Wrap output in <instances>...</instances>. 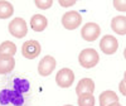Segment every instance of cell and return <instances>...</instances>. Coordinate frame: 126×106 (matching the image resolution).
I'll return each instance as SVG.
<instances>
[{"mask_svg": "<svg viewBox=\"0 0 126 106\" xmlns=\"http://www.w3.org/2000/svg\"><path fill=\"white\" fill-rule=\"evenodd\" d=\"M109 106H121L119 102H113V104H111V105H109Z\"/></svg>", "mask_w": 126, "mask_h": 106, "instance_id": "44dd1931", "label": "cell"}, {"mask_svg": "<svg viewBox=\"0 0 126 106\" xmlns=\"http://www.w3.org/2000/svg\"><path fill=\"white\" fill-rule=\"evenodd\" d=\"M98 61H100V56L96 52V49H93V48L83 49L78 56L79 65L85 68H93L98 63Z\"/></svg>", "mask_w": 126, "mask_h": 106, "instance_id": "6da1fadb", "label": "cell"}, {"mask_svg": "<svg viewBox=\"0 0 126 106\" xmlns=\"http://www.w3.org/2000/svg\"><path fill=\"white\" fill-rule=\"evenodd\" d=\"M15 67V59L12 56L0 54V75H6Z\"/></svg>", "mask_w": 126, "mask_h": 106, "instance_id": "30bf717a", "label": "cell"}, {"mask_svg": "<svg viewBox=\"0 0 126 106\" xmlns=\"http://www.w3.org/2000/svg\"><path fill=\"white\" fill-rule=\"evenodd\" d=\"M93 91H94V83L93 80L91 78H82L76 87V93L78 96L83 93H93Z\"/></svg>", "mask_w": 126, "mask_h": 106, "instance_id": "7c38bea8", "label": "cell"}, {"mask_svg": "<svg viewBox=\"0 0 126 106\" xmlns=\"http://www.w3.org/2000/svg\"><path fill=\"white\" fill-rule=\"evenodd\" d=\"M113 102H119L117 95L113 91L107 90V91H103L100 95V106H109V105H111Z\"/></svg>", "mask_w": 126, "mask_h": 106, "instance_id": "4fadbf2b", "label": "cell"}, {"mask_svg": "<svg viewBox=\"0 0 126 106\" xmlns=\"http://www.w3.org/2000/svg\"><path fill=\"white\" fill-rule=\"evenodd\" d=\"M124 57H125V59H126V47H125V49H124Z\"/></svg>", "mask_w": 126, "mask_h": 106, "instance_id": "7402d4cb", "label": "cell"}, {"mask_svg": "<svg viewBox=\"0 0 126 106\" xmlns=\"http://www.w3.org/2000/svg\"><path fill=\"white\" fill-rule=\"evenodd\" d=\"M16 53V46L10 40H5L0 44V54L3 56H12L14 57V54Z\"/></svg>", "mask_w": 126, "mask_h": 106, "instance_id": "9a60e30c", "label": "cell"}, {"mask_svg": "<svg viewBox=\"0 0 126 106\" xmlns=\"http://www.w3.org/2000/svg\"><path fill=\"white\" fill-rule=\"evenodd\" d=\"M75 81V73L69 68H62L56 75V83L62 88L71 87Z\"/></svg>", "mask_w": 126, "mask_h": 106, "instance_id": "3957f363", "label": "cell"}, {"mask_svg": "<svg viewBox=\"0 0 126 106\" xmlns=\"http://www.w3.org/2000/svg\"><path fill=\"white\" fill-rule=\"evenodd\" d=\"M48 25V20L44 15L42 14H35L30 19V27L34 32H43Z\"/></svg>", "mask_w": 126, "mask_h": 106, "instance_id": "8fae6325", "label": "cell"}, {"mask_svg": "<svg viewBox=\"0 0 126 106\" xmlns=\"http://www.w3.org/2000/svg\"><path fill=\"white\" fill-rule=\"evenodd\" d=\"M64 106H73V105H64Z\"/></svg>", "mask_w": 126, "mask_h": 106, "instance_id": "cb8c5ba5", "label": "cell"}, {"mask_svg": "<svg viewBox=\"0 0 126 106\" xmlns=\"http://www.w3.org/2000/svg\"><path fill=\"white\" fill-rule=\"evenodd\" d=\"M13 13H14L13 4L5 1V0H1L0 1V19H8L13 17Z\"/></svg>", "mask_w": 126, "mask_h": 106, "instance_id": "5bb4252c", "label": "cell"}, {"mask_svg": "<svg viewBox=\"0 0 126 106\" xmlns=\"http://www.w3.org/2000/svg\"><path fill=\"white\" fill-rule=\"evenodd\" d=\"M9 32L15 38H23L28 33V25L23 18H14L9 23Z\"/></svg>", "mask_w": 126, "mask_h": 106, "instance_id": "7a4b0ae2", "label": "cell"}, {"mask_svg": "<svg viewBox=\"0 0 126 106\" xmlns=\"http://www.w3.org/2000/svg\"><path fill=\"white\" fill-rule=\"evenodd\" d=\"M100 48L105 54H113L119 48V42L112 35H105L100 40Z\"/></svg>", "mask_w": 126, "mask_h": 106, "instance_id": "52a82bcc", "label": "cell"}, {"mask_svg": "<svg viewBox=\"0 0 126 106\" xmlns=\"http://www.w3.org/2000/svg\"><path fill=\"white\" fill-rule=\"evenodd\" d=\"M101 34V29L98 24L96 23H86L81 29V35L82 38L87 42H93L96 40Z\"/></svg>", "mask_w": 126, "mask_h": 106, "instance_id": "8992f818", "label": "cell"}, {"mask_svg": "<svg viewBox=\"0 0 126 106\" xmlns=\"http://www.w3.org/2000/svg\"><path fill=\"white\" fill-rule=\"evenodd\" d=\"M78 106H94V97L92 93H83L78 96Z\"/></svg>", "mask_w": 126, "mask_h": 106, "instance_id": "2e32d148", "label": "cell"}, {"mask_svg": "<svg viewBox=\"0 0 126 106\" xmlns=\"http://www.w3.org/2000/svg\"><path fill=\"white\" fill-rule=\"evenodd\" d=\"M113 6L119 12H126V0H113Z\"/></svg>", "mask_w": 126, "mask_h": 106, "instance_id": "e0dca14e", "label": "cell"}, {"mask_svg": "<svg viewBox=\"0 0 126 106\" xmlns=\"http://www.w3.org/2000/svg\"><path fill=\"white\" fill-rule=\"evenodd\" d=\"M56 68V59L54 57L52 56H46L40 59L39 65H38V72L40 76H49L52 72H53V70Z\"/></svg>", "mask_w": 126, "mask_h": 106, "instance_id": "ba28073f", "label": "cell"}, {"mask_svg": "<svg viewBox=\"0 0 126 106\" xmlns=\"http://www.w3.org/2000/svg\"><path fill=\"white\" fill-rule=\"evenodd\" d=\"M76 4V0H71V1H63V0H59V5L63 8H67V6H72Z\"/></svg>", "mask_w": 126, "mask_h": 106, "instance_id": "d6986e66", "label": "cell"}, {"mask_svg": "<svg viewBox=\"0 0 126 106\" xmlns=\"http://www.w3.org/2000/svg\"><path fill=\"white\" fill-rule=\"evenodd\" d=\"M119 90H120V92L124 95V96H126V82L122 80L121 82H120V85H119Z\"/></svg>", "mask_w": 126, "mask_h": 106, "instance_id": "ffe728a7", "label": "cell"}, {"mask_svg": "<svg viewBox=\"0 0 126 106\" xmlns=\"http://www.w3.org/2000/svg\"><path fill=\"white\" fill-rule=\"evenodd\" d=\"M81 23H82V17L78 12H67L62 17V24L68 30H73L78 28Z\"/></svg>", "mask_w": 126, "mask_h": 106, "instance_id": "277c9868", "label": "cell"}, {"mask_svg": "<svg viewBox=\"0 0 126 106\" xmlns=\"http://www.w3.org/2000/svg\"><path fill=\"white\" fill-rule=\"evenodd\" d=\"M35 6H38L39 9H49L52 5H53V1L52 0H47V1H40V0H35Z\"/></svg>", "mask_w": 126, "mask_h": 106, "instance_id": "ac0fdd59", "label": "cell"}, {"mask_svg": "<svg viewBox=\"0 0 126 106\" xmlns=\"http://www.w3.org/2000/svg\"><path fill=\"white\" fill-rule=\"evenodd\" d=\"M124 81L126 82V71H125V73H124Z\"/></svg>", "mask_w": 126, "mask_h": 106, "instance_id": "603a6c76", "label": "cell"}, {"mask_svg": "<svg viewBox=\"0 0 126 106\" xmlns=\"http://www.w3.org/2000/svg\"><path fill=\"white\" fill-rule=\"evenodd\" d=\"M111 29L116 34H120V35L126 34V17L124 15L113 17V19L111 20Z\"/></svg>", "mask_w": 126, "mask_h": 106, "instance_id": "9c48e42d", "label": "cell"}, {"mask_svg": "<svg viewBox=\"0 0 126 106\" xmlns=\"http://www.w3.org/2000/svg\"><path fill=\"white\" fill-rule=\"evenodd\" d=\"M40 44L39 42L37 40H27L23 43V47H22V54L23 57L28 58V59H34L35 57L39 56L40 53Z\"/></svg>", "mask_w": 126, "mask_h": 106, "instance_id": "5b68a950", "label": "cell"}]
</instances>
